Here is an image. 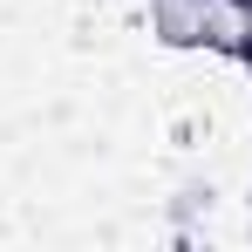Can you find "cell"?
<instances>
[{"label":"cell","instance_id":"6da1fadb","mask_svg":"<svg viewBox=\"0 0 252 252\" xmlns=\"http://www.w3.org/2000/svg\"><path fill=\"white\" fill-rule=\"evenodd\" d=\"M232 7H246V14H252V0H232Z\"/></svg>","mask_w":252,"mask_h":252}]
</instances>
